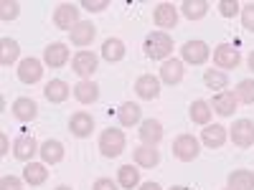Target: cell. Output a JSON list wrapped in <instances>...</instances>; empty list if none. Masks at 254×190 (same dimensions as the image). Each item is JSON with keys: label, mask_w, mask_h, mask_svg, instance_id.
<instances>
[{"label": "cell", "mask_w": 254, "mask_h": 190, "mask_svg": "<svg viewBox=\"0 0 254 190\" xmlns=\"http://www.w3.org/2000/svg\"><path fill=\"white\" fill-rule=\"evenodd\" d=\"M76 23H81V18H79V8L71 5V3H61L56 5L54 10V26L61 28V31H71Z\"/></svg>", "instance_id": "cell-7"}, {"label": "cell", "mask_w": 254, "mask_h": 190, "mask_svg": "<svg viewBox=\"0 0 254 190\" xmlns=\"http://www.w3.org/2000/svg\"><path fill=\"white\" fill-rule=\"evenodd\" d=\"M211 3L208 0H183V3L178 5V10L188 18V20H201L206 13H208Z\"/></svg>", "instance_id": "cell-29"}, {"label": "cell", "mask_w": 254, "mask_h": 190, "mask_svg": "<svg viewBox=\"0 0 254 190\" xmlns=\"http://www.w3.org/2000/svg\"><path fill=\"white\" fill-rule=\"evenodd\" d=\"M125 53H127V48H125V44H122V38H107L102 44V58L104 61H110V63H120L122 58H125Z\"/></svg>", "instance_id": "cell-27"}, {"label": "cell", "mask_w": 254, "mask_h": 190, "mask_svg": "<svg viewBox=\"0 0 254 190\" xmlns=\"http://www.w3.org/2000/svg\"><path fill=\"white\" fill-rule=\"evenodd\" d=\"M171 190H188V188H186V185H173Z\"/></svg>", "instance_id": "cell-44"}, {"label": "cell", "mask_w": 254, "mask_h": 190, "mask_svg": "<svg viewBox=\"0 0 254 190\" xmlns=\"http://www.w3.org/2000/svg\"><path fill=\"white\" fill-rule=\"evenodd\" d=\"M132 160L137 167H145V170H150V167H155L160 162V152L155 150V147H147V144H140L132 150Z\"/></svg>", "instance_id": "cell-24"}, {"label": "cell", "mask_w": 254, "mask_h": 190, "mask_svg": "<svg viewBox=\"0 0 254 190\" xmlns=\"http://www.w3.org/2000/svg\"><path fill=\"white\" fill-rule=\"evenodd\" d=\"M226 127L221 124H206L201 130V144H206L208 150H219V147L226 144Z\"/></svg>", "instance_id": "cell-19"}, {"label": "cell", "mask_w": 254, "mask_h": 190, "mask_svg": "<svg viewBox=\"0 0 254 190\" xmlns=\"http://www.w3.org/2000/svg\"><path fill=\"white\" fill-rule=\"evenodd\" d=\"M117 119L122 127H140L142 122V109L137 107L135 101H122L117 109Z\"/></svg>", "instance_id": "cell-23"}, {"label": "cell", "mask_w": 254, "mask_h": 190, "mask_svg": "<svg viewBox=\"0 0 254 190\" xmlns=\"http://www.w3.org/2000/svg\"><path fill=\"white\" fill-rule=\"evenodd\" d=\"M41 160H44L46 165H59L64 160V155H66V150H64V144L59 140H46L41 142Z\"/></svg>", "instance_id": "cell-25"}, {"label": "cell", "mask_w": 254, "mask_h": 190, "mask_svg": "<svg viewBox=\"0 0 254 190\" xmlns=\"http://www.w3.org/2000/svg\"><path fill=\"white\" fill-rule=\"evenodd\" d=\"M214 63L221 71L224 69H237L242 63V53H239V48H234L231 44H219L214 48Z\"/></svg>", "instance_id": "cell-12"}, {"label": "cell", "mask_w": 254, "mask_h": 190, "mask_svg": "<svg viewBox=\"0 0 254 190\" xmlns=\"http://www.w3.org/2000/svg\"><path fill=\"white\" fill-rule=\"evenodd\" d=\"M201 155V142L193 135H178L173 140V157L181 162H193Z\"/></svg>", "instance_id": "cell-3"}, {"label": "cell", "mask_w": 254, "mask_h": 190, "mask_svg": "<svg viewBox=\"0 0 254 190\" xmlns=\"http://www.w3.org/2000/svg\"><path fill=\"white\" fill-rule=\"evenodd\" d=\"M18 13H20V5L15 0H3V3H0V18L3 20H15Z\"/></svg>", "instance_id": "cell-35"}, {"label": "cell", "mask_w": 254, "mask_h": 190, "mask_svg": "<svg viewBox=\"0 0 254 190\" xmlns=\"http://www.w3.org/2000/svg\"><path fill=\"white\" fill-rule=\"evenodd\" d=\"M203 84H206V89H211V92L216 89V94H219V92H226L229 76H226V71H221V69H206V71H203Z\"/></svg>", "instance_id": "cell-31"}, {"label": "cell", "mask_w": 254, "mask_h": 190, "mask_svg": "<svg viewBox=\"0 0 254 190\" xmlns=\"http://www.w3.org/2000/svg\"><path fill=\"white\" fill-rule=\"evenodd\" d=\"M229 188L231 190H254V173L252 170L229 173Z\"/></svg>", "instance_id": "cell-33"}, {"label": "cell", "mask_w": 254, "mask_h": 190, "mask_svg": "<svg viewBox=\"0 0 254 190\" xmlns=\"http://www.w3.org/2000/svg\"><path fill=\"white\" fill-rule=\"evenodd\" d=\"M10 109H13V117L18 122H33L38 117V104L31 96H18Z\"/></svg>", "instance_id": "cell-20"}, {"label": "cell", "mask_w": 254, "mask_h": 190, "mask_svg": "<svg viewBox=\"0 0 254 190\" xmlns=\"http://www.w3.org/2000/svg\"><path fill=\"white\" fill-rule=\"evenodd\" d=\"M229 137L237 147H242V150L252 147L254 144V122L252 119H237L234 127H231V132H229Z\"/></svg>", "instance_id": "cell-8"}, {"label": "cell", "mask_w": 254, "mask_h": 190, "mask_svg": "<svg viewBox=\"0 0 254 190\" xmlns=\"http://www.w3.org/2000/svg\"><path fill=\"white\" fill-rule=\"evenodd\" d=\"M242 26L249 31V33H254V3H247V5H242Z\"/></svg>", "instance_id": "cell-37"}, {"label": "cell", "mask_w": 254, "mask_h": 190, "mask_svg": "<svg viewBox=\"0 0 254 190\" xmlns=\"http://www.w3.org/2000/svg\"><path fill=\"white\" fill-rule=\"evenodd\" d=\"M211 56V48L206 41H186L183 48H181V61L183 63H193V66H203Z\"/></svg>", "instance_id": "cell-4"}, {"label": "cell", "mask_w": 254, "mask_h": 190, "mask_svg": "<svg viewBox=\"0 0 254 190\" xmlns=\"http://www.w3.org/2000/svg\"><path fill=\"white\" fill-rule=\"evenodd\" d=\"M92 190H120V185L112 178H99V180H94Z\"/></svg>", "instance_id": "cell-40"}, {"label": "cell", "mask_w": 254, "mask_h": 190, "mask_svg": "<svg viewBox=\"0 0 254 190\" xmlns=\"http://www.w3.org/2000/svg\"><path fill=\"white\" fill-rule=\"evenodd\" d=\"M125 144H127L125 132H122V130H115V127H110V130H104V132L99 135V152L107 157V160L120 157V155L125 152Z\"/></svg>", "instance_id": "cell-2"}, {"label": "cell", "mask_w": 254, "mask_h": 190, "mask_svg": "<svg viewBox=\"0 0 254 190\" xmlns=\"http://www.w3.org/2000/svg\"><path fill=\"white\" fill-rule=\"evenodd\" d=\"M216 8H219V13H221L224 18H234L237 13H242V5L237 3V0H219Z\"/></svg>", "instance_id": "cell-36"}, {"label": "cell", "mask_w": 254, "mask_h": 190, "mask_svg": "<svg viewBox=\"0 0 254 190\" xmlns=\"http://www.w3.org/2000/svg\"><path fill=\"white\" fill-rule=\"evenodd\" d=\"M56 190H71V188H69V185H59Z\"/></svg>", "instance_id": "cell-45"}, {"label": "cell", "mask_w": 254, "mask_h": 190, "mask_svg": "<svg viewBox=\"0 0 254 190\" xmlns=\"http://www.w3.org/2000/svg\"><path fill=\"white\" fill-rule=\"evenodd\" d=\"M145 56L153 61H168L173 53V38L165 31H153L145 36Z\"/></svg>", "instance_id": "cell-1"}, {"label": "cell", "mask_w": 254, "mask_h": 190, "mask_svg": "<svg viewBox=\"0 0 254 190\" xmlns=\"http://www.w3.org/2000/svg\"><path fill=\"white\" fill-rule=\"evenodd\" d=\"M69 46L66 44H61V41H54V44H49L44 48V63L51 69H64L69 63Z\"/></svg>", "instance_id": "cell-10"}, {"label": "cell", "mask_w": 254, "mask_h": 190, "mask_svg": "<svg viewBox=\"0 0 254 190\" xmlns=\"http://www.w3.org/2000/svg\"><path fill=\"white\" fill-rule=\"evenodd\" d=\"M41 152V144L36 142L33 135H20L15 142H13V157L18 162H33V157Z\"/></svg>", "instance_id": "cell-6"}, {"label": "cell", "mask_w": 254, "mask_h": 190, "mask_svg": "<svg viewBox=\"0 0 254 190\" xmlns=\"http://www.w3.org/2000/svg\"><path fill=\"white\" fill-rule=\"evenodd\" d=\"M84 10H89V13H102V10H107L110 8V0H81V5Z\"/></svg>", "instance_id": "cell-38"}, {"label": "cell", "mask_w": 254, "mask_h": 190, "mask_svg": "<svg viewBox=\"0 0 254 190\" xmlns=\"http://www.w3.org/2000/svg\"><path fill=\"white\" fill-rule=\"evenodd\" d=\"M211 104V109H214L219 117H234V112H237V96H234V92H219V94H214V99L208 101Z\"/></svg>", "instance_id": "cell-17"}, {"label": "cell", "mask_w": 254, "mask_h": 190, "mask_svg": "<svg viewBox=\"0 0 254 190\" xmlns=\"http://www.w3.org/2000/svg\"><path fill=\"white\" fill-rule=\"evenodd\" d=\"M71 89H74V87H69L64 79H51V81L46 84V89H44V96H46L51 104H61V101L69 99Z\"/></svg>", "instance_id": "cell-22"}, {"label": "cell", "mask_w": 254, "mask_h": 190, "mask_svg": "<svg viewBox=\"0 0 254 190\" xmlns=\"http://www.w3.org/2000/svg\"><path fill=\"white\" fill-rule=\"evenodd\" d=\"M234 96L239 104H254V79H242L234 89Z\"/></svg>", "instance_id": "cell-34"}, {"label": "cell", "mask_w": 254, "mask_h": 190, "mask_svg": "<svg viewBox=\"0 0 254 190\" xmlns=\"http://www.w3.org/2000/svg\"><path fill=\"white\" fill-rule=\"evenodd\" d=\"M137 137L147 147H158L163 142V124L158 119H142L140 122V130H137Z\"/></svg>", "instance_id": "cell-15"}, {"label": "cell", "mask_w": 254, "mask_h": 190, "mask_svg": "<svg viewBox=\"0 0 254 190\" xmlns=\"http://www.w3.org/2000/svg\"><path fill=\"white\" fill-rule=\"evenodd\" d=\"M247 63H249V69H252V71H254V51H252V53H249V58H247Z\"/></svg>", "instance_id": "cell-43"}, {"label": "cell", "mask_w": 254, "mask_h": 190, "mask_svg": "<svg viewBox=\"0 0 254 190\" xmlns=\"http://www.w3.org/2000/svg\"><path fill=\"white\" fill-rule=\"evenodd\" d=\"M23 180L31 185V188H38L49 180V167L46 162H28L26 170H23Z\"/></svg>", "instance_id": "cell-26"}, {"label": "cell", "mask_w": 254, "mask_h": 190, "mask_svg": "<svg viewBox=\"0 0 254 190\" xmlns=\"http://www.w3.org/2000/svg\"><path fill=\"white\" fill-rule=\"evenodd\" d=\"M69 132L74 135V137H79V140H84V137H89L92 132H94V117L89 114V112H74L71 117H69Z\"/></svg>", "instance_id": "cell-14"}, {"label": "cell", "mask_w": 254, "mask_h": 190, "mask_svg": "<svg viewBox=\"0 0 254 190\" xmlns=\"http://www.w3.org/2000/svg\"><path fill=\"white\" fill-rule=\"evenodd\" d=\"M183 74H186L183 61L181 58H168V61H163L158 79H160V84H168V87H178L183 81Z\"/></svg>", "instance_id": "cell-13"}, {"label": "cell", "mask_w": 254, "mask_h": 190, "mask_svg": "<svg viewBox=\"0 0 254 190\" xmlns=\"http://www.w3.org/2000/svg\"><path fill=\"white\" fill-rule=\"evenodd\" d=\"M20 56V46H18V41L13 38H3L0 41V66H13V63L18 61Z\"/></svg>", "instance_id": "cell-32"}, {"label": "cell", "mask_w": 254, "mask_h": 190, "mask_svg": "<svg viewBox=\"0 0 254 190\" xmlns=\"http://www.w3.org/2000/svg\"><path fill=\"white\" fill-rule=\"evenodd\" d=\"M97 66H99V56L94 51H87V48L76 51L74 58H71V71L76 76H81V79H92L94 71H97Z\"/></svg>", "instance_id": "cell-5"}, {"label": "cell", "mask_w": 254, "mask_h": 190, "mask_svg": "<svg viewBox=\"0 0 254 190\" xmlns=\"http://www.w3.org/2000/svg\"><path fill=\"white\" fill-rule=\"evenodd\" d=\"M117 185L122 190L140 188V170H137V165H122L117 170Z\"/></svg>", "instance_id": "cell-28"}, {"label": "cell", "mask_w": 254, "mask_h": 190, "mask_svg": "<svg viewBox=\"0 0 254 190\" xmlns=\"http://www.w3.org/2000/svg\"><path fill=\"white\" fill-rule=\"evenodd\" d=\"M135 94H137L140 99H145V101L158 99V96H160V79L153 76V74L137 76V81H135Z\"/></svg>", "instance_id": "cell-16"}, {"label": "cell", "mask_w": 254, "mask_h": 190, "mask_svg": "<svg viewBox=\"0 0 254 190\" xmlns=\"http://www.w3.org/2000/svg\"><path fill=\"white\" fill-rule=\"evenodd\" d=\"M23 183L26 180H20L15 175H3L0 178V190H23Z\"/></svg>", "instance_id": "cell-39"}, {"label": "cell", "mask_w": 254, "mask_h": 190, "mask_svg": "<svg viewBox=\"0 0 254 190\" xmlns=\"http://www.w3.org/2000/svg\"><path fill=\"white\" fill-rule=\"evenodd\" d=\"M18 79H20V84H38L44 79V61H38L33 56L23 58L18 63Z\"/></svg>", "instance_id": "cell-9"}, {"label": "cell", "mask_w": 254, "mask_h": 190, "mask_svg": "<svg viewBox=\"0 0 254 190\" xmlns=\"http://www.w3.org/2000/svg\"><path fill=\"white\" fill-rule=\"evenodd\" d=\"M153 23L158 28H176L178 23V8L173 3H158L153 10Z\"/></svg>", "instance_id": "cell-18"}, {"label": "cell", "mask_w": 254, "mask_h": 190, "mask_svg": "<svg viewBox=\"0 0 254 190\" xmlns=\"http://www.w3.org/2000/svg\"><path fill=\"white\" fill-rule=\"evenodd\" d=\"M10 152V144H8V135H0V155H8Z\"/></svg>", "instance_id": "cell-41"}, {"label": "cell", "mask_w": 254, "mask_h": 190, "mask_svg": "<svg viewBox=\"0 0 254 190\" xmlns=\"http://www.w3.org/2000/svg\"><path fill=\"white\" fill-rule=\"evenodd\" d=\"M71 92H74V99L79 104H84V107H87V104H94L99 99V87H97L92 79H81Z\"/></svg>", "instance_id": "cell-21"}, {"label": "cell", "mask_w": 254, "mask_h": 190, "mask_svg": "<svg viewBox=\"0 0 254 190\" xmlns=\"http://www.w3.org/2000/svg\"><path fill=\"white\" fill-rule=\"evenodd\" d=\"M211 114H214V109H211V104L203 101V99H196V101L188 107L190 122H193V124H201V127H206V124L211 122Z\"/></svg>", "instance_id": "cell-30"}, {"label": "cell", "mask_w": 254, "mask_h": 190, "mask_svg": "<svg viewBox=\"0 0 254 190\" xmlns=\"http://www.w3.org/2000/svg\"><path fill=\"white\" fill-rule=\"evenodd\" d=\"M137 190H163V188H160L158 183H153V180H150V183H140V188H137Z\"/></svg>", "instance_id": "cell-42"}, {"label": "cell", "mask_w": 254, "mask_h": 190, "mask_svg": "<svg viewBox=\"0 0 254 190\" xmlns=\"http://www.w3.org/2000/svg\"><path fill=\"white\" fill-rule=\"evenodd\" d=\"M224 190H231V188H224Z\"/></svg>", "instance_id": "cell-46"}, {"label": "cell", "mask_w": 254, "mask_h": 190, "mask_svg": "<svg viewBox=\"0 0 254 190\" xmlns=\"http://www.w3.org/2000/svg\"><path fill=\"white\" fill-rule=\"evenodd\" d=\"M69 38H71V44L76 48H87L92 46V41L97 38V26L92 23V20H81V23H76L71 31H69Z\"/></svg>", "instance_id": "cell-11"}]
</instances>
